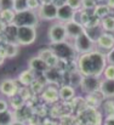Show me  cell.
<instances>
[{
  "label": "cell",
  "instance_id": "obj_1",
  "mask_svg": "<svg viewBox=\"0 0 114 125\" xmlns=\"http://www.w3.org/2000/svg\"><path fill=\"white\" fill-rule=\"evenodd\" d=\"M106 67H107L106 55L96 50L81 55L78 60V68L83 75L100 77L101 74H103Z\"/></svg>",
  "mask_w": 114,
  "mask_h": 125
},
{
  "label": "cell",
  "instance_id": "obj_2",
  "mask_svg": "<svg viewBox=\"0 0 114 125\" xmlns=\"http://www.w3.org/2000/svg\"><path fill=\"white\" fill-rule=\"evenodd\" d=\"M39 21V16L35 11L27 10L23 12L16 13L13 24L16 27H37Z\"/></svg>",
  "mask_w": 114,
  "mask_h": 125
},
{
  "label": "cell",
  "instance_id": "obj_3",
  "mask_svg": "<svg viewBox=\"0 0 114 125\" xmlns=\"http://www.w3.org/2000/svg\"><path fill=\"white\" fill-rule=\"evenodd\" d=\"M50 49L52 50V52H53L60 60H69V58H73L76 52L75 50H74V46H72L71 44H68L67 42L51 44Z\"/></svg>",
  "mask_w": 114,
  "mask_h": 125
},
{
  "label": "cell",
  "instance_id": "obj_4",
  "mask_svg": "<svg viewBox=\"0 0 114 125\" xmlns=\"http://www.w3.org/2000/svg\"><path fill=\"white\" fill-rule=\"evenodd\" d=\"M37 39L35 27H17V44L31 45Z\"/></svg>",
  "mask_w": 114,
  "mask_h": 125
},
{
  "label": "cell",
  "instance_id": "obj_5",
  "mask_svg": "<svg viewBox=\"0 0 114 125\" xmlns=\"http://www.w3.org/2000/svg\"><path fill=\"white\" fill-rule=\"evenodd\" d=\"M95 44L85 33H83L80 37H78L76 39H74V50L76 52H79L80 55L84 53H89L91 51H93L95 49Z\"/></svg>",
  "mask_w": 114,
  "mask_h": 125
},
{
  "label": "cell",
  "instance_id": "obj_6",
  "mask_svg": "<svg viewBox=\"0 0 114 125\" xmlns=\"http://www.w3.org/2000/svg\"><path fill=\"white\" fill-rule=\"evenodd\" d=\"M67 38H68V34H67V31H66L63 23H55V24H52L50 27L49 39H50L51 44L66 42Z\"/></svg>",
  "mask_w": 114,
  "mask_h": 125
},
{
  "label": "cell",
  "instance_id": "obj_7",
  "mask_svg": "<svg viewBox=\"0 0 114 125\" xmlns=\"http://www.w3.org/2000/svg\"><path fill=\"white\" fill-rule=\"evenodd\" d=\"M101 79L100 77H93V75H84L80 83V87L84 92L86 94H93L96 91H100L101 86Z\"/></svg>",
  "mask_w": 114,
  "mask_h": 125
},
{
  "label": "cell",
  "instance_id": "obj_8",
  "mask_svg": "<svg viewBox=\"0 0 114 125\" xmlns=\"http://www.w3.org/2000/svg\"><path fill=\"white\" fill-rule=\"evenodd\" d=\"M57 12H58V6L56 4H45V5H40L38 9L37 13H38L39 18L45 20V21H52L57 18Z\"/></svg>",
  "mask_w": 114,
  "mask_h": 125
},
{
  "label": "cell",
  "instance_id": "obj_9",
  "mask_svg": "<svg viewBox=\"0 0 114 125\" xmlns=\"http://www.w3.org/2000/svg\"><path fill=\"white\" fill-rule=\"evenodd\" d=\"M18 91V86L16 80L10 79V78H5L0 82V92L6 96V97H13L15 95H17Z\"/></svg>",
  "mask_w": 114,
  "mask_h": 125
},
{
  "label": "cell",
  "instance_id": "obj_10",
  "mask_svg": "<svg viewBox=\"0 0 114 125\" xmlns=\"http://www.w3.org/2000/svg\"><path fill=\"white\" fill-rule=\"evenodd\" d=\"M64 24V28L67 31V34H68V38H73V39H76L78 37H80L84 31H85V27L83 24H80L79 22H76L74 20L69 21V22H66L63 23Z\"/></svg>",
  "mask_w": 114,
  "mask_h": 125
},
{
  "label": "cell",
  "instance_id": "obj_11",
  "mask_svg": "<svg viewBox=\"0 0 114 125\" xmlns=\"http://www.w3.org/2000/svg\"><path fill=\"white\" fill-rule=\"evenodd\" d=\"M75 16V10H73L67 2L58 6V12H57V20H60L62 23L69 22L72 20H74Z\"/></svg>",
  "mask_w": 114,
  "mask_h": 125
},
{
  "label": "cell",
  "instance_id": "obj_12",
  "mask_svg": "<svg viewBox=\"0 0 114 125\" xmlns=\"http://www.w3.org/2000/svg\"><path fill=\"white\" fill-rule=\"evenodd\" d=\"M84 33L92 40L93 42H97V40L101 38V35L104 33L101 24H93V26H86Z\"/></svg>",
  "mask_w": 114,
  "mask_h": 125
},
{
  "label": "cell",
  "instance_id": "obj_13",
  "mask_svg": "<svg viewBox=\"0 0 114 125\" xmlns=\"http://www.w3.org/2000/svg\"><path fill=\"white\" fill-rule=\"evenodd\" d=\"M28 67L33 72H40V73H45L49 69V66L46 64V62L44 60H41L40 57H38V56L32 57L28 61Z\"/></svg>",
  "mask_w": 114,
  "mask_h": 125
},
{
  "label": "cell",
  "instance_id": "obj_14",
  "mask_svg": "<svg viewBox=\"0 0 114 125\" xmlns=\"http://www.w3.org/2000/svg\"><path fill=\"white\" fill-rule=\"evenodd\" d=\"M100 91L104 97H114V79H104L101 82Z\"/></svg>",
  "mask_w": 114,
  "mask_h": 125
},
{
  "label": "cell",
  "instance_id": "obj_15",
  "mask_svg": "<svg viewBox=\"0 0 114 125\" xmlns=\"http://www.w3.org/2000/svg\"><path fill=\"white\" fill-rule=\"evenodd\" d=\"M58 95H60V100H62L64 102L71 101L75 96V89L73 86H71V85H63V86L60 87Z\"/></svg>",
  "mask_w": 114,
  "mask_h": 125
},
{
  "label": "cell",
  "instance_id": "obj_16",
  "mask_svg": "<svg viewBox=\"0 0 114 125\" xmlns=\"http://www.w3.org/2000/svg\"><path fill=\"white\" fill-rule=\"evenodd\" d=\"M42 98L44 101L49 102V103H55L60 100V95H58V90L52 87V86H49L46 87L44 91H42Z\"/></svg>",
  "mask_w": 114,
  "mask_h": 125
},
{
  "label": "cell",
  "instance_id": "obj_17",
  "mask_svg": "<svg viewBox=\"0 0 114 125\" xmlns=\"http://www.w3.org/2000/svg\"><path fill=\"white\" fill-rule=\"evenodd\" d=\"M101 49H104V50H112L114 47V37L111 35L109 33H103L101 35V38L97 40L96 42Z\"/></svg>",
  "mask_w": 114,
  "mask_h": 125
},
{
  "label": "cell",
  "instance_id": "obj_18",
  "mask_svg": "<svg viewBox=\"0 0 114 125\" xmlns=\"http://www.w3.org/2000/svg\"><path fill=\"white\" fill-rule=\"evenodd\" d=\"M17 80L22 85L24 86H28V85H32L35 80V77H34V72L32 69H27V71H23L18 74L17 77Z\"/></svg>",
  "mask_w": 114,
  "mask_h": 125
},
{
  "label": "cell",
  "instance_id": "obj_19",
  "mask_svg": "<svg viewBox=\"0 0 114 125\" xmlns=\"http://www.w3.org/2000/svg\"><path fill=\"white\" fill-rule=\"evenodd\" d=\"M15 17H16V12L13 10H1L0 11V20L4 23H6L7 26L13 24Z\"/></svg>",
  "mask_w": 114,
  "mask_h": 125
},
{
  "label": "cell",
  "instance_id": "obj_20",
  "mask_svg": "<svg viewBox=\"0 0 114 125\" xmlns=\"http://www.w3.org/2000/svg\"><path fill=\"white\" fill-rule=\"evenodd\" d=\"M4 50H5L6 58H12L18 53V44L17 42H6Z\"/></svg>",
  "mask_w": 114,
  "mask_h": 125
},
{
  "label": "cell",
  "instance_id": "obj_21",
  "mask_svg": "<svg viewBox=\"0 0 114 125\" xmlns=\"http://www.w3.org/2000/svg\"><path fill=\"white\" fill-rule=\"evenodd\" d=\"M7 42H17V27L15 24H9L5 31Z\"/></svg>",
  "mask_w": 114,
  "mask_h": 125
},
{
  "label": "cell",
  "instance_id": "obj_22",
  "mask_svg": "<svg viewBox=\"0 0 114 125\" xmlns=\"http://www.w3.org/2000/svg\"><path fill=\"white\" fill-rule=\"evenodd\" d=\"M44 74H45V79L49 83H57L61 78V75H60V73L56 68H49Z\"/></svg>",
  "mask_w": 114,
  "mask_h": 125
},
{
  "label": "cell",
  "instance_id": "obj_23",
  "mask_svg": "<svg viewBox=\"0 0 114 125\" xmlns=\"http://www.w3.org/2000/svg\"><path fill=\"white\" fill-rule=\"evenodd\" d=\"M15 122L13 113L9 109L5 112H0V125H11Z\"/></svg>",
  "mask_w": 114,
  "mask_h": 125
},
{
  "label": "cell",
  "instance_id": "obj_24",
  "mask_svg": "<svg viewBox=\"0 0 114 125\" xmlns=\"http://www.w3.org/2000/svg\"><path fill=\"white\" fill-rule=\"evenodd\" d=\"M93 15H95L97 18L102 20V18L109 16V9H108L107 5H97L96 9L93 10Z\"/></svg>",
  "mask_w": 114,
  "mask_h": 125
},
{
  "label": "cell",
  "instance_id": "obj_25",
  "mask_svg": "<svg viewBox=\"0 0 114 125\" xmlns=\"http://www.w3.org/2000/svg\"><path fill=\"white\" fill-rule=\"evenodd\" d=\"M12 10L16 13L29 10V7H28V0H13V9Z\"/></svg>",
  "mask_w": 114,
  "mask_h": 125
},
{
  "label": "cell",
  "instance_id": "obj_26",
  "mask_svg": "<svg viewBox=\"0 0 114 125\" xmlns=\"http://www.w3.org/2000/svg\"><path fill=\"white\" fill-rule=\"evenodd\" d=\"M101 26H102L103 31H107V32L114 31V17L113 16H107V17L102 18L101 20Z\"/></svg>",
  "mask_w": 114,
  "mask_h": 125
},
{
  "label": "cell",
  "instance_id": "obj_27",
  "mask_svg": "<svg viewBox=\"0 0 114 125\" xmlns=\"http://www.w3.org/2000/svg\"><path fill=\"white\" fill-rule=\"evenodd\" d=\"M97 6V2L96 0H83V4H81V7L84 10H95Z\"/></svg>",
  "mask_w": 114,
  "mask_h": 125
},
{
  "label": "cell",
  "instance_id": "obj_28",
  "mask_svg": "<svg viewBox=\"0 0 114 125\" xmlns=\"http://www.w3.org/2000/svg\"><path fill=\"white\" fill-rule=\"evenodd\" d=\"M11 104L13 108H21L23 106V98L20 97V95H15L13 97H11Z\"/></svg>",
  "mask_w": 114,
  "mask_h": 125
},
{
  "label": "cell",
  "instance_id": "obj_29",
  "mask_svg": "<svg viewBox=\"0 0 114 125\" xmlns=\"http://www.w3.org/2000/svg\"><path fill=\"white\" fill-rule=\"evenodd\" d=\"M53 55V52H52V50L49 47V49H44V50H40L39 51V53L37 55L38 57H40L41 60H44V61H46L49 57H51Z\"/></svg>",
  "mask_w": 114,
  "mask_h": 125
},
{
  "label": "cell",
  "instance_id": "obj_30",
  "mask_svg": "<svg viewBox=\"0 0 114 125\" xmlns=\"http://www.w3.org/2000/svg\"><path fill=\"white\" fill-rule=\"evenodd\" d=\"M104 79H114V66L113 64H108L103 72Z\"/></svg>",
  "mask_w": 114,
  "mask_h": 125
},
{
  "label": "cell",
  "instance_id": "obj_31",
  "mask_svg": "<svg viewBox=\"0 0 114 125\" xmlns=\"http://www.w3.org/2000/svg\"><path fill=\"white\" fill-rule=\"evenodd\" d=\"M13 0H0V11L1 10H12Z\"/></svg>",
  "mask_w": 114,
  "mask_h": 125
},
{
  "label": "cell",
  "instance_id": "obj_32",
  "mask_svg": "<svg viewBox=\"0 0 114 125\" xmlns=\"http://www.w3.org/2000/svg\"><path fill=\"white\" fill-rule=\"evenodd\" d=\"M67 4L73 9V10H75L78 11L80 7H81V4H83V0H67Z\"/></svg>",
  "mask_w": 114,
  "mask_h": 125
},
{
  "label": "cell",
  "instance_id": "obj_33",
  "mask_svg": "<svg viewBox=\"0 0 114 125\" xmlns=\"http://www.w3.org/2000/svg\"><path fill=\"white\" fill-rule=\"evenodd\" d=\"M40 5H41L40 0H28V7L32 11H38Z\"/></svg>",
  "mask_w": 114,
  "mask_h": 125
},
{
  "label": "cell",
  "instance_id": "obj_34",
  "mask_svg": "<svg viewBox=\"0 0 114 125\" xmlns=\"http://www.w3.org/2000/svg\"><path fill=\"white\" fill-rule=\"evenodd\" d=\"M106 58H107L108 64H113L114 66V47L112 49V50L108 51V53L106 55Z\"/></svg>",
  "mask_w": 114,
  "mask_h": 125
},
{
  "label": "cell",
  "instance_id": "obj_35",
  "mask_svg": "<svg viewBox=\"0 0 114 125\" xmlns=\"http://www.w3.org/2000/svg\"><path fill=\"white\" fill-rule=\"evenodd\" d=\"M5 111H9V103L5 100L0 98V112H5Z\"/></svg>",
  "mask_w": 114,
  "mask_h": 125
},
{
  "label": "cell",
  "instance_id": "obj_36",
  "mask_svg": "<svg viewBox=\"0 0 114 125\" xmlns=\"http://www.w3.org/2000/svg\"><path fill=\"white\" fill-rule=\"evenodd\" d=\"M103 125H114V115H109L104 119Z\"/></svg>",
  "mask_w": 114,
  "mask_h": 125
},
{
  "label": "cell",
  "instance_id": "obj_37",
  "mask_svg": "<svg viewBox=\"0 0 114 125\" xmlns=\"http://www.w3.org/2000/svg\"><path fill=\"white\" fill-rule=\"evenodd\" d=\"M5 58H6V56H5V50H4V47H2V49H0V66L4 64Z\"/></svg>",
  "mask_w": 114,
  "mask_h": 125
},
{
  "label": "cell",
  "instance_id": "obj_38",
  "mask_svg": "<svg viewBox=\"0 0 114 125\" xmlns=\"http://www.w3.org/2000/svg\"><path fill=\"white\" fill-rule=\"evenodd\" d=\"M41 5H45V4H55V0H40Z\"/></svg>",
  "mask_w": 114,
  "mask_h": 125
},
{
  "label": "cell",
  "instance_id": "obj_39",
  "mask_svg": "<svg viewBox=\"0 0 114 125\" xmlns=\"http://www.w3.org/2000/svg\"><path fill=\"white\" fill-rule=\"evenodd\" d=\"M11 125H24V124H23L22 122H18V120H15V122H13V123H12V124H11Z\"/></svg>",
  "mask_w": 114,
  "mask_h": 125
}]
</instances>
